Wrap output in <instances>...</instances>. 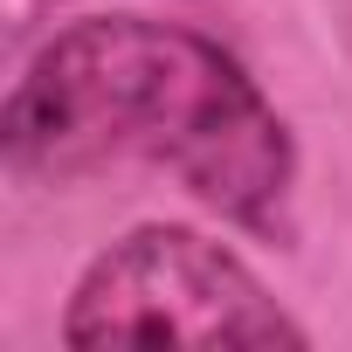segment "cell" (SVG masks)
<instances>
[{
    "mask_svg": "<svg viewBox=\"0 0 352 352\" xmlns=\"http://www.w3.org/2000/svg\"><path fill=\"white\" fill-rule=\"evenodd\" d=\"M0 145L21 180H83L145 159L249 235L276 242L290 228V124L221 42L173 21L90 14L49 35L8 90Z\"/></svg>",
    "mask_w": 352,
    "mask_h": 352,
    "instance_id": "obj_1",
    "label": "cell"
},
{
    "mask_svg": "<svg viewBox=\"0 0 352 352\" xmlns=\"http://www.w3.org/2000/svg\"><path fill=\"white\" fill-rule=\"evenodd\" d=\"M63 345H290L311 331L263 290V276L187 221H145L118 235L76 276L63 304Z\"/></svg>",
    "mask_w": 352,
    "mask_h": 352,
    "instance_id": "obj_2",
    "label": "cell"
}]
</instances>
